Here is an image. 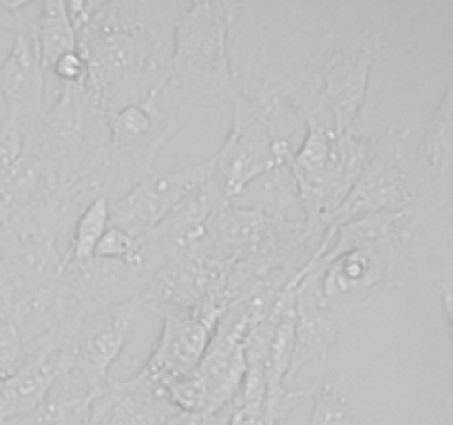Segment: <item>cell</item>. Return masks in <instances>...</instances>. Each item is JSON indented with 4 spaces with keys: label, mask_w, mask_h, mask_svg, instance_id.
Masks as SVG:
<instances>
[{
    "label": "cell",
    "mask_w": 453,
    "mask_h": 425,
    "mask_svg": "<svg viewBox=\"0 0 453 425\" xmlns=\"http://www.w3.org/2000/svg\"><path fill=\"white\" fill-rule=\"evenodd\" d=\"M4 221H7V208L0 206V228L4 226Z\"/></svg>",
    "instance_id": "cell-23"
},
{
    "label": "cell",
    "mask_w": 453,
    "mask_h": 425,
    "mask_svg": "<svg viewBox=\"0 0 453 425\" xmlns=\"http://www.w3.org/2000/svg\"><path fill=\"white\" fill-rule=\"evenodd\" d=\"M237 4L190 3L177 18L173 34V51L164 71V89H180L197 97L230 93L234 73L228 58V31Z\"/></svg>",
    "instance_id": "cell-2"
},
{
    "label": "cell",
    "mask_w": 453,
    "mask_h": 425,
    "mask_svg": "<svg viewBox=\"0 0 453 425\" xmlns=\"http://www.w3.org/2000/svg\"><path fill=\"white\" fill-rule=\"evenodd\" d=\"M102 388H93L80 372L65 370L51 392L29 414L34 425H88L93 398Z\"/></svg>",
    "instance_id": "cell-12"
},
{
    "label": "cell",
    "mask_w": 453,
    "mask_h": 425,
    "mask_svg": "<svg viewBox=\"0 0 453 425\" xmlns=\"http://www.w3.org/2000/svg\"><path fill=\"white\" fill-rule=\"evenodd\" d=\"M164 9L149 3H66L88 66L87 87L106 115L159 87L175 34Z\"/></svg>",
    "instance_id": "cell-1"
},
{
    "label": "cell",
    "mask_w": 453,
    "mask_h": 425,
    "mask_svg": "<svg viewBox=\"0 0 453 425\" xmlns=\"http://www.w3.org/2000/svg\"><path fill=\"white\" fill-rule=\"evenodd\" d=\"M420 164L427 171L429 180L434 182V190L447 193L453 168V73L445 100L429 122L423 151H420Z\"/></svg>",
    "instance_id": "cell-13"
},
{
    "label": "cell",
    "mask_w": 453,
    "mask_h": 425,
    "mask_svg": "<svg viewBox=\"0 0 453 425\" xmlns=\"http://www.w3.org/2000/svg\"><path fill=\"white\" fill-rule=\"evenodd\" d=\"M233 127L224 146L212 155L215 180L228 206L252 182L286 166L292 158L290 144L274 140L273 133L242 100L233 97Z\"/></svg>",
    "instance_id": "cell-4"
},
{
    "label": "cell",
    "mask_w": 453,
    "mask_h": 425,
    "mask_svg": "<svg viewBox=\"0 0 453 425\" xmlns=\"http://www.w3.org/2000/svg\"><path fill=\"white\" fill-rule=\"evenodd\" d=\"M441 297H442V308H445L447 326H449V336L453 341V290L447 283H441Z\"/></svg>",
    "instance_id": "cell-22"
},
{
    "label": "cell",
    "mask_w": 453,
    "mask_h": 425,
    "mask_svg": "<svg viewBox=\"0 0 453 425\" xmlns=\"http://www.w3.org/2000/svg\"><path fill=\"white\" fill-rule=\"evenodd\" d=\"M25 122L4 115L0 122V184L12 173L25 151Z\"/></svg>",
    "instance_id": "cell-19"
},
{
    "label": "cell",
    "mask_w": 453,
    "mask_h": 425,
    "mask_svg": "<svg viewBox=\"0 0 453 425\" xmlns=\"http://www.w3.org/2000/svg\"><path fill=\"white\" fill-rule=\"evenodd\" d=\"M228 425H279L265 410V403L261 406H246V403H234L233 414H230Z\"/></svg>",
    "instance_id": "cell-20"
},
{
    "label": "cell",
    "mask_w": 453,
    "mask_h": 425,
    "mask_svg": "<svg viewBox=\"0 0 453 425\" xmlns=\"http://www.w3.org/2000/svg\"><path fill=\"white\" fill-rule=\"evenodd\" d=\"M224 310L219 297H212L193 308H155V313L164 314V330L149 363L137 372V376L168 394V388L175 381L190 375L199 366Z\"/></svg>",
    "instance_id": "cell-3"
},
{
    "label": "cell",
    "mask_w": 453,
    "mask_h": 425,
    "mask_svg": "<svg viewBox=\"0 0 453 425\" xmlns=\"http://www.w3.org/2000/svg\"><path fill=\"white\" fill-rule=\"evenodd\" d=\"M44 89H47V71L31 31V22L22 16L20 25L13 31L12 51L0 62V96L7 106L9 118L22 122L34 115L42 118Z\"/></svg>",
    "instance_id": "cell-9"
},
{
    "label": "cell",
    "mask_w": 453,
    "mask_h": 425,
    "mask_svg": "<svg viewBox=\"0 0 453 425\" xmlns=\"http://www.w3.org/2000/svg\"><path fill=\"white\" fill-rule=\"evenodd\" d=\"M379 40V34L365 29L352 42L326 53L321 66L323 89L314 106L332 120L336 135L352 131L358 124Z\"/></svg>",
    "instance_id": "cell-7"
},
{
    "label": "cell",
    "mask_w": 453,
    "mask_h": 425,
    "mask_svg": "<svg viewBox=\"0 0 453 425\" xmlns=\"http://www.w3.org/2000/svg\"><path fill=\"white\" fill-rule=\"evenodd\" d=\"M31 3H0V29L16 31L22 20V9Z\"/></svg>",
    "instance_id": "cell-21"
},
{
    "label": "cell",
    "mask_w": 453,
    "mask_h": 425,
    "mask_svg": "<svg viewBox=\"0 0 453 425\" xmlns=\"http://www.w3.org/2000/svg\"><path fill=\"white\" fill-rule=\"evenodd\" d=\"M111 197L109 195H97L93 202L84 206L78 221L71 233L69 251L65 261H88L96 257L97 243L102 242L104 233L111 226Z\"/></svg>",
    "instance_id": "cell-15"
},
{
    "label": "cell",
    "mask_w": 453,
    "mask_h": 425,
    "mask_svg": "<svg viewBox=\"0 0 453 425\" xmlns=\"http://www.w3.org/2000/svg\"><path fill=\"white\" fill-rule=\"evenodd\" d=\"M212 175H215L212 158L177 171L149 173L133 182L131 189L118 199H111V226L135 239L146 237L171 215L173 208L186 195L193 193Z\"/></svg>",
    "instance_id": "cell-5"
},
{
    "label": "cell",
    "mask_w": 453,
    "mask_h": 425,
    "mask_svg": "<svg viewBox=\"0 0 453 425\" xmlns=\"http://www.w3.org/2000/svg\"><path fill=\"white\" fill-rule=\"evenodd\" d=\"M66 367L62 350H40L12 379L0 383V423L31 414L51 392L53 383Z\"/></svg>",
    "instance_id": "cell-11"
},
{
    "label": "cell",
    "mask_w": 453,
    "mask_h": 425,
    "mask_svg": "<svg viewBox=\"0 0 453 425\" xmlns=\"http://www.w3.org/2000/svg\"><path fill=\"white\" fill-rule=\"evenodd\" d=\"M97 259H111V261H122V264L133 266H146L144 264V248H142L140 239L131 237L124 230L109 226L104 233L102 242L97 243L96 251Z\"/></svg>",
    "instance_id": "cell-18"
},
{
    "label": "cell",
    "mask_w": 453,
    "mask_h": 425,
    "mask_svg": "<svg viewBox=\"0 0 453 425\" xmlns=\"http://www.w3.org/2000/svg\"><path fill=\"white\" fill-rule=\"evenodd\" d=\"M177 407L166 392L140 376L111 379L93 398L88 425H164Z\"/></svg>",
    "instance_id": "cell-10"
},
{
    "label": "cell",
    "mask_w": 453,
    "mask_h": 425,
    "mask_svg": "<svg viewBox=\"0 0 453 425\" xmlns=\"http://www.w3.org/2000/svg\"><path fill=\"white\" fill-rule=\"evenodd\" d=\"M140 310L142 301L135 299L91 314L62 350L66 367L80 372L93 388H104L111 381V366L127 345Z\"/></svg>",
    "instance_id": "cell-8"
},
{
    "label": "cell",
    "mask_w": 453,
    "mask_h": 425,
    "mask_svg": "<svg viewBox=\"0 0 453 425\" xmlns=\"http://www.w3.org/2000/svg\"><path fill=\"white\" fill-rule=\"evenodd\" d=\"M29 361V350L22 330L13 319H0V383L12 379Z\"/></svg>",
    "instance_id": "cell-17"
},
{
    "label": "cell",
    "mask_w": 453,
    "mask_h": 425,
    "mask_svg": "<svg viewBox=\"0 0 453 425\" xmlns=\"http://www.w3.org/2000/svg\"><path fill=\"white\" fill-rule=\"evenodd\" d=\"M162 87L140 102L122 106L109 115V149L115 164L127 162L137 180L153 173L155 158L159 151L173 140L177 131H181L188 120L186 106H177L175 111L157 109V97Z\"/></svg>",
    "instance_id": "cell-6"
},
{
    "label": "cell",
    "mask_w": 453,
    "mask_h": 425,
    "mask_svg": "<svg viewBox=\"0 0 453 425\" xmlns=\"http://www.w3.org/2000/svg\"><path fill=\"white\" fill-rule=\"evenodd\" d=\"M31 31L35 35L47 73L62 56L78 51V34L66 12V3L47 0L40 4V16L31 20Z\"/></svg>",
    "instance_id": "cell-14"
},
{
    "label": "cell",
    "mask_w": 453,
    "mask_h": 425,
    "mask_svg": "<svg viewBox=\"0 0 453 425\" xmlns=\"http://www.w3.org/2000/svg\"><path fill=\"white\" fill-rule=\"evenodd\" d=\"M312 397L314 410L310 416V425H358L352 403L336 385L317 383Z\"/></svg>",
    "instance_id": "cell-16"
}]
</instances>
